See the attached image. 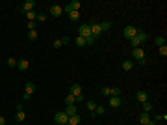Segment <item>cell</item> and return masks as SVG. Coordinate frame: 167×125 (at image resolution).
Listing matches in <instances>:
<instances>
[{
	"label": "cell",
	"instance_id": "cell-1",
	"mask_svg": "<svg viewBox=\"0 0 167 125\" xmlns=\"http://www.w3.org/2000/svg\"><path fill=\"white\" fill-rule=\"evenodd\" d=\"M54 123H56V125H65V123H69V116H67L65 112H56Z\"/></svg>",
	"mask_w": 167,
	"mask_h": 125
},
{
	"label": "cell",
	"instance_id": "cell-2",
	"mask_svg": "<svg viewBox=\"0 0 167 125\" xmlns=\"http://www.w3.org/2000/svg\"><path fill=\"white\" fill-rule=\"evenodd\" d=\"M123 36H124V37L130 41L132 37H136V36H138V28H136V26H126V28L123 30Z\"/></svg>",
	"mask_w": 167,
	"mask_h": 125
},
{
	"label": "cell",
	"instance_id": "cell-3",
	"mask_svg": "<svg viewBox=\"0 0 167 125\" xmlns=\"http://www.w3.org/2000/svg\"><path fill=\"white\" fill-rule=\"evenodd\" d=\"M80 6H82V2H80V0H73L71 4H67V6L63 8V11H67V13H71V11H78Z\"/></svg>",
	"mask_w": 167,
	"mask_h": 125
},
{
	"label": "cell",
	"instance_id": "cell-4",
	"mask_svg": "<svg viewBox=\"0 0 167 125\" xmlns=\"http://www.w3.org/2000/svg\"><path fill=\"white\" fill-rule=\"evenodd\" d=\"M89 28H91V36H93V37L102 36V30H100V23H89Z\"/></svg>",
	"mask_w": 167,
	"mask_h": 125
},
{
	"label": "cell",
	"instance_id": "cell-5",
	"mask_svg": "<svg viewBox=\"0 0 167 125\" xmlns=\"http://www.w3.org/2000/svg\"><path fill=\"white\" fill-rule=\"evenodd\" d=\"M34 8H35V2H34V0H26V2L21 6V11H22V13H28V11H34Z\"/></svg>",
	"mask_w": 167,
	"mask_h": 125
},
{
	"label": "cell",
	"instance_id": "cell-6",
	"mask_svg": "<svg viewBox=\"0 0 167 125\" xmlns=\"http://www.w3.org/2000/svg\"><path fill=\"white\" fill-rule=\"evenodd\" d=\"M132 54H134V60H138V62H141V60H145V51L143 49H132Z\"/></svg>",
	"mask_w": 167,
	"mask_h": 125
},
{
	"label": "cell",
	"instance_id": "cell-7",
	"mask_svg": "<svg viewBox=\"0 0 167 125\" xmlns=\"http://www.w3.org/2000/svg\"><path fill=\"white\" fill-rule=\"evenodd\" d=\"M61 13H63V8L59 6V4H54V6H50V15H52V17H59Z\"/></svg>",
	"mask_w": 167,
	"mask_h": 125
},
{
	"label": "cell",
	"instance_id": "cell-8",
	"mask_svg": "<svg viewBox=\"0 0 167 125\" xmlns=\"http://www.w3.org/2000/svg\"><path fill=\"white\" fill-rule=\"evenodd\" d=\"M136 97H138L139 103H147V101H149V93H147L145 90H139V92L136 93Z\"/></svg>",
	"mask_w": 167,
	"mask_h": 125
},
{
	"label": "cell",
	"instance_id": "cell-9",
	"mask_svg": "<svg viewBox=\"0 0 167 125\" xmlns=\"http://www.w3.org/2000/svg\"><path fill=\"white\" fill-rule=\"evenodd\" d=\"M17 67L21 69V71H28V67H30V62H28L26 58H21V60L17 62Z\"/></svg>",
	"mask_w": 167,
	"mask_h": 125
},
{
	"label": "cell",
	"instance_id": "cell-10",
	"mask_svg": "<svg viewBox=\"0 0 167 125\" xmlns=\"http://www.w3.org/2000/svg\"><path fill=\"white\" fill-rule=\"evenodd\" d=\"M71 93H73L74 97H78V95H82V86H80V84H73V86H71Z\"/></svg>",
	"mask_w": 167,
	"mask_h": 125
},
{
	"label": "cell",
	"instance_id": "cell-11",
	"mask_svg": "<svg viewBox=\"0 0 167 125\" xmlns=\"http://www.w3.org/2000/svg\"><path fill=\"white\" fill-rule=\"evenodd\" d=\"M24 93L34 95V93H35V84L34 82H26V86H24Z\"/></svg>",
	"mask_w": 167,
	"mask_h": 125
},
{
	"label": "cell",
	"instance_id": "cell-12",
	"mask_svg": "<svg viewBox=\"0 0 167 125\" xmlns=\"http://www.w3.org/2000/svg\"><path fill=\"white\" fill-rule=\"evenodd\" d=\"M63 112H65V114H67V116L71 118V116H74V114H76V107H74V105H67Z\"/></svg>",
	"mask_w": 167,
	"mask_h": 125
},
{
	"label": "cell",
	"instance_id": "cell-13",
	"mask_svg": "<svg viewBox=\"0 0 167 125\" xmlns=\"http://www.w3.org/2000/svg\"><path fill=\"white\" fill-rule=\"evenodd\" d=\"M110 107L111 108H119L121 107V97H110Z\"/></svg>",
	"mask_w": 167,
	"mask_h": 125
},
{
	"label": "cell",
	"instance_id": "cell-14",
	"mask_svg": "<svg viewBox=\"0 0 167 125\" xmlns=\"http://www.w3.org/2000/svg\"><path fill=\"white\" fill-rule=\"evenodd\" d=\"M136 37L139 39V43H145L147 39H149V36H147V32H143V30H139V28H138V36H136Z\"/></svg>",
	"mask_w": 167,
	"mask_h": 125
},
{
	"label": "cell",
	"instance_id": "cell-15",
	"mask_svg": "<svg viewBox=\"0 0 167 125\" xmlns=\"http://www.w3.org/2000/svg\"><path fill=\"white\" fill-rule=\"evenodd\" d=\"M80 121H82V118H80L78 114H74V116L69 118V125H80Z\"/></svg>",
	"mask_w": 167,
	"mask_h": 125
},
{
	"label": "cell",
	"instance_id": "cell-16",
	"mask_svg": "<svg viewBox=\"0 0 167 125\" xmlns=\"http://www.w3.org/2000/svg\"><path fill=\"white\" fill-rule=\"evenodd\" d=\"M123 69H124V71H132V69H134V62H132V60H124V62H123Z\"/></svg>",
	"mask_w": 167,
	"mask_h": 125
},
{
	"label": "cell",
	"instance_id": "cell-17",
	"mask_svg": "<svg viewBox=\"0 0 167 125\" xmlns=\"http://www.w3.org/2000/svg\"><path fill=\"white\" fill-rule=\"evenodd\" d=\"M149 119L150 118H149V114H147V112H141L139 114V123L141 125H147V123H149Z\"/></svg>",
	"mask_w": 167,
	"mask_h": 125
},
{
	"label": "cell",
	"instance_id": "cell-18",
	"mask_svg": "<svg viewBox=\"0 0 167 125\" xmlns=\"http://www.w3.org/2000/svg\"><path fill=\"white\" fill-rule=\"evenodd\" d=\"M37 37H39L37 30H28V39H30V41H35Z\"/></svg>",
	"mask_w": 167,
	"mask_h": 125
},
{
	"label": "cell",
	"instance_id": "cell-19",
	"mask_svg": "<svg viewBox=\"0 0 167 125\" xmlns=\"http://www.w3.org/2000/svg\"><path fill=\"white\" fill-rule=\"evenodd\" d=\"M154 43L158 45V47H164V45H165V36H156Z\"/></svg>",
	"mask_w": 167,
	"mask_h": 125
},
{
	"label": "cell",
	"instance_id": "cell-20",
	"mask_svg": "<svg viewBox=\"0 0 167 125\" xmlns=\"http://www.w3.org/2000/svg\"><path fill=\"white\" fill-rule=\"evenodd\" d=\"M100 30H102V32H108V30H111V23H110V21L100 23Z\"/></svg>",
	"mask_w": 167,
	"mask_h": 125
},
{
	"label": "cell",
	"instance_id": "cell-21",
	"mask_svg": "<svg viewBox=\"0 0 167 125\" xmlns=\"http://www.w3.org/2000/svg\"><path fill=\"white\" fill-rule=\"evenodd\" d=\"M74 103H76V97H74L73 93H69V95L65 97V105H74Z\"/></svg>",
	"mask_w": 167,
	"mask_h": 125
},
{
	"label": "cell",
	"instance_id": "cell-22",
	"mask_svg": "<svg viewBox=\"0 0 167 125\" xmlns=\"http://www.w3.org/2000/svg\"><path fill=\"white\" fill-rule=\"evenodd\" d=\"M76 45H78V47H85V45H87V41H85V37L76 36Z\"/></svg>",
	"mask_w": 167,
	"mask_h": 125
},
{
	"label": "cell",
	"instance_id": "cell-23",
	"mask_svg": "<svg viewBox=\"0 0 167 125\" xmlns=\"http://www.w3.org/2000/svg\"><path fill=\"white\" fill-rule=\"evenodd\" d=\"M85 107H87L89 112H95V108H97V103H95V101H87V103H85Z\"/></svg>",
	"mask_w": 167,
	"mask_h": 125
},
{
	"label": "cell",
	"instance_id": "cell-24",
	"mask_svg": "<svg viewBox=\"0 0 167 125\" xmlns=\"http://www.w3.org/2000/svg\"><path fill=\"white\" fill-rule=\"evenodd\" d=\"M130 45H132V49H139V47H141V43H139L138 37H132V39H130Z\"/></svg>",
	"mask_w": 167,
	"mask_h": 125
},
{
	"label": "cell",
	"instance_id": "cell-25",
	"mask_svg": "<svg viewBox=\"0 0 167 125\" xmlns=\"http://www.w3.org/2000/svg\"><path fill=\"white\" fill-rule=\"evenodd\" d=\"M17 121H24V119H26V114H24V110H17Z\"/></svg>",
	"mask_w": 167,
	"mask_h": 125
},
{
	"label": "cell",
	"instance_id": "cell-26",
	"mask_svg": "<svg viewBox=\"0 0 167 125\" xmlns=\"http://www.w3.org/2000/svg\"><path fill=\"white\" fill-rule=\"evenodd\" d=\"M69 19H71V21H78V19H80V11H71Z\"/></svg>",
	"mask_w": 167,
	"mask_h": 125
},
{
	"label": "cell",
	"instance_id": "cell-27",
	"mask_svg": "<svg viewBox=\"0 0 167 125\" xmlns=\"http://www.w3.org/2000/svg\"><path fill=\"white\" fill-rule=\"evenodd\" d=\"M100 93H102V95H106V97H111V88H108V86H104L102 90H100Z\"/></svg>",
	"mask_w": 167,
	"mask_h": 125
},
{
	"label": "cell",
	"instance_id": "cell-28",
	"mask_svg": "<svg viewBox=\"0 0 167 125\" xmlns=\"http://www.w3.org/2000/svg\"><path fill=\"white\" fill-rule=\"evenodd\" d=\"M26 19H28V23L30 21H35V19H37V13H35V11H28L26 13Z\"/></svg>",
	"mask_w": 167,
	"mask_h": 125
},
{
	"label": "cell",
	"instance_id": "cell-29",
	"mask_svg": "<svg viewBox=\"0 0 167 125\" xmlns=\"http://www.w3.org/2000/svg\"><path fill=\"white\" fill-rule=\"evenodd\" d=\"M158 54H160L161 58H165V56H167V45H164V47H160V49H158Z\"/></svg>",
	"mask_w": 167,
	"mask_h": 125
},
{
	"label": "cell",
	"instance_id": "cell-30",
	"mask_svg": "<svg viewBox=\"0 0 167 125\" xmlns=\"http://www.w3.org/2000/svg\"><path fill=\"white\" fill-rule=\"evenodd\" d=\"M141 105H143V112H147V114H149L150 110H152V105H150L149 101H147V103H141Z\"/></svg>",
	"mask_w": 167,
	"mask_h": 125
},
{
	"label": "cell",
	"instance_id": "cell-31",
	"mask_svg": "<svg viewBox=\"0 0 167 125\" xmlns=\"http://www.w3.org/2000/svg\"><path fill=\"white\" fill-rule=\"evenodd\" d=\"M35 21H37V23H45V21H47V15H45V13H37V19H35Z\"/></svg>",
	"mask_w": 167,
	"mask_h": 125
},
{
	"label": "cell",
	"instance_id": "cell-32",
	"mask_svg": "<svg viewBox=\"0 0 167 125\" xmlns=\"http://www.w3.org/2000/svg\"><path fill=\"white\" fill-rule=\"evenodd\" d=\"M17 62L19 60H15V58H8V66L9 67H17Z\"/></svg>",
	"mask_w": 167,
	"mask_h": 125
},
{
	"label": "cell",
	"instance_id": "cell-33",
	"mask_svg": "<svg viewBox=\"0 0 167 125\" xmlns=\"http://www.w3.org/2000/svg\"><path fill=\"white\" fill-rule=\"evenodd\" d=\"M104 112H106V110H104V107H99V105H97V108H95V114H97V116H102Z\"/></svg>",
	"mask_w": 167,
	"mask_h": 125
},
{
	"label": "cell",
	"instance_id": "cell-34",
	"mask_svg": "<svg viewBox=\"0 0 167 125\" xmlns=\"http://www.w3.org/2000/svg\"><path fill=\"white\" fill-rule=\"evenodd\" d=\"M121 95V90L119 88H111V97H119Z\"/></svg>",
	"mask_w": 167,
	"mask_h": 125
},
{
	"label": "cell",
	"instance_id": "cell-35",
	"mask_svg": "<svg viewBox=\"0 0 167 125\" xmlns=\"http://www.w3.org/2000/svg\"><path fill=\"white\" fill-rule=\"evenodd\" d=\"M35 26H37V21H30L28 23V30H35Z\"/></svg>",
	"mask_w": 167,
	"mask_h": 125
},
{
	"label": "cell",
	"instance_id": "cell-36",
	"mask_svg": "<svg viewBox=\"0 0 167 125\" xmlns=\"http://www.w3.org/2000/svg\"><path fill=\"white\" fill-rule=\"evenodd\" d=\"M59 47H63V45H61V39H56V41H54V49H59Z\"/></svg>",
	"mask_w": 167,
	"mask_h": 125
},
{
	"label": "cell",
	"instance_id": "cell-37",
	"mask_svg": "<svg viewBox=\"0 0 167 125\" xmlns=\"http://www.w3.org/2000/svg\"><path fill=\"white\" fill-rule=\"evenodd\" d=\"M71 43V39L67 37V36H65V37H61V45H69Z\"/></svg>",
	"mask_w": 167,
	"mask_h": 125
},
{
	"label": "cell",
	"instance_id": "cell-38",
	"mask_svg": "<svg viewBox=\"0 0 167 125\" xmlns=\"http://www.w3.org/2000/svg\"><path fill=\"white\" fill-rule=\"evenodd\" d=\"M0 125H6V118L4 116H0Z\"/></svg>",
	"mask_w": 167,
	"mask_h": 125
},
{
	"label": "cell",
	"instance_id": "cell-39",
	"mask_svg": "<svg viewBox=\"0 0 167 125\" xmlns=\"http://www.w3.org/2000/svg\"><path fill=\"white\" fill-rule=\"evenodd\" d=\"M147 125H156V119H149V123Z\"/></svg>",
	"mask_w": 167,
	"mask_h": 125
},
{
	"label": "cell",
	"instance_id": "cell-40",
	"mask_svg": "<svg viewBox=\"0 0 167 125\" xmlns=\"http://www.w3.org/2000/svg\"><path fill=\"white\" fill-rule=\"evenodd\" d=\"M65 125H69V123H65Z\"/></svg>",
	"mask_w": 167,
	"mask_h": 125
}]
</instances>
